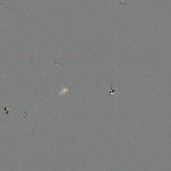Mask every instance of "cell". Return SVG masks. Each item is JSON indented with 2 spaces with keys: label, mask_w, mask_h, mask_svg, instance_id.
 I'll use <instances>...</instances> for the list:
<instances>
[{
  "label": "cell",
  "mask_w": 171,
  "mask_h": 171,
  "mask_svg": "<svg viewBox=\"0 0 171 171\" xmlns=\"http://www.w3.org/2000/svg\"><path fill=\"white\" fill-rule=\"evenodd\" d=\"M68 89H63L61 92L60 93V95L66 94L67 93Z\"/></svg>",
  "instance_id": "cell-1"
}]
</instances>
